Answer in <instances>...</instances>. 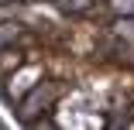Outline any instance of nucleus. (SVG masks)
Masks as SVG:
<instances>
[{
    "label": "nucleus",
    "instance_id": "1",
    "mask_svg": "<svg viewBox=\"0 0 134 130\" xmlns=\"http://www.w3.org/2000/svg\"><path fill=\"white\" fill-rule=\"evenodd\" d=\"M55 96H59V86H55V82H45V86L28 89V92H24V103H21V120L31 123L38 113L52 110V106H55Z\"/></svg>",
    "mask_w": 134,
    "mask_h": 130
},
{
    "label": "nucleus",
    "instance_id": "2",
    "mask_svg": "<svg viewBox=\"0 0 134 130\" xmlns=\"http://www.w3.org/2000/svg\"><path fill=\"white\" fill-rule=\"evenodd\" d=\"M38 79H41V69L28 65L21 75H14V79H10L14 86H4V96H7V99H14V96H24L28 89H35V86H38Z\"/></svg>",
    "mask_w": 134,
    "mask_h": 130
},
{
    "label": "nucleus",
    "instance_id": "3",
    "mask_svg": "<svg viewBox=\"0 0 134 130\" xmlns=\"http://www.w3.org/2000/svg\"><path fill=\"white\" fill-rule=\"evenodd\" d=\"M107 51H114V58L117 62H124V65H131L134 69V41H124V38H107Z\"/></svg>",
    "mask_w": 134,
    "mask_h": 130
},
{
    "label": "nucleus",
    "instance_id": "4",
    "mask_svg": "<svg viewBox=\"0 0 134 130\" xmlns=\"http://www.w3.org/2000/svg\"><path fill=\"white\" fill-rule=\"evenodd\" d=\"M24 65V55L10 45V48H0V75H14L17 69Z\"/></svg>",
    "mask_w": 134,
    "mask_h": 130
},
{
    "label": "nucleus",
    "instance_id": "5",
    "mask_svg": "<svg viewBox=\"0 0 134 130\" xmlns=\"http://www.w3.org/2000/svg\"><path fill=\"white\" fill-rule=\"evenodd\" d=\"M110 34L114 38H124V41H134V14H117Z\"/></svg>",
    "mask_w": 134,
    "mask_h": 130
},
{
    "label": "nucleus",
    "instance_id": "6",
    "mask_svg": "<svg viewBox=\"0 0 134 130\" xmlns=\"http://www.w3.org/2000/svg\"><path fill=\"white\" fill-rule=\"evenodd\" d=\"M96 0H59V10L69 14V17H79V14H90Z\"/></svg>",
    "mask_w": 134,
    "mask_h": 130
},
{
    "label": "nucleus",
    "instance_id": "7",
    "mask_svg": "<svg viewBox=\"0 0 134 130\" xmlns=\"http://www.w3.org/2000/svg\"><path fill=\"white\" fill-rule=\"evenodd\" d=\"M21 38V28L14 21H0V48H7V45H14Z\"/></svg>",
    "mask_w": 134,
    "mask_h": 130
},
{
    "label": "nucleus",
    "instance_id": "8",
    "mask_svg": "<svg viewBox=\"0 0 134 130\" xmlns=\"http://www.w3.org/2000/svg\"><path fill=\"white\" fill-rule=\"evenodd\" d=\"M114 14H134V0H110Z\"/></svg>",
    "mask_w": 134,
    "mask_h": 130
},
{
    "label": "nucleus",
    "instance_id": "9",
    "mask_svg": "<svg viewBox=\"0 0 134 130\" xmlns=\"http://www.w3.org/2000/svg\"><path fill=\"white\" fill-rule=\"evenodd\" d=\"M21 4H0V21H14Z\"/></svg>",
    "mask_w": 134,
    "mask_h": 130
},
{
    "label": "nucleus",
    "instance_id": "10",
    "mask_svg": "<svg viewBox=\"0 0 134 130\" xmlns=\"http://www.w3.org/2000/svg\"><path fill=\"white\" fill-rule=\"evenodd\" d=\"M0 4H28V0H0Z\"/></svg>",
    "mask_w": 134,
    "mask_h": 130
}]
</instances>
